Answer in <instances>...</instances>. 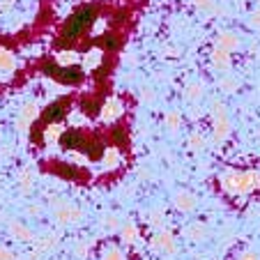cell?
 Here are the masks:
<instances>
[{
    "label": "cell",
    "instance_id": "obj_1",
    "mask_svg": "<svg viewBox=\"0 0 260 260\" xmlns=\"http://www.w3.org/2000/svg\"><path fill=\"white\" fill-rule=\"evenodd\" d=\"M134 106L127 94L94 90L58 97L32 120V145L46 173L104 184L127 171Z\"/></svg>",
    "mask_w": 260,
    "mask_h": 260
}]
</instances>
